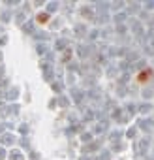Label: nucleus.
<instances>
[{
	"label": "nucleus",
	"mask_w": 154,
	"mask_h": 160,
	"mask_svg": "<svg viewBox=\"0 0 154 160\" xmlns=\"http://www.w3.org/2000/svg\"><path fill=\"white\" fill-rule=\"evenodd\" d=\"M149 75H150V72H141V74H139L137 75V81H147V79H149Z\"/></svg>",
	"instance_id": "1"
},
{
	"label": "nucleus",
	"mask_w": 154,
	"mask_h": 160,
	"mask_svg": "<svg viewBox=\"0 0 154 160\" xmlns=\"http://www.w3.org/2000/svg\"><path fill=\"white\" fill-rule=\"evenodd\" d=\"M47 19H49V17H47V13H40V15H38V23H45Z\"/></svg>",
	"instance_id": "2"
}]
</instances>
